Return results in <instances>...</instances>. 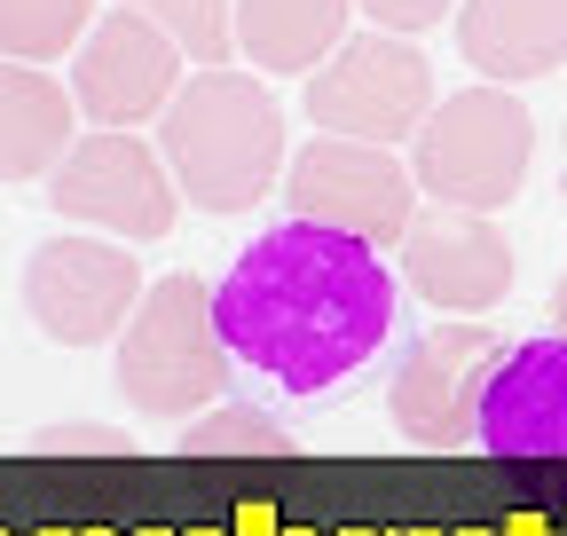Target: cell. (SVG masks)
<instances>
[{"label": "cell", "instance_id": "1", "mask_svg": "<svg viewBox=\"0 0 567 536\" xmlns=\"http://www.w3.org/2000/svg\"><path fill=\"white\" fill-rule=\"evenodd\" d=\"M213 316L237 363H252L284 394H323L386 348L394 268L363 237L284 221L237 252V268L213 292Z\"/></svg>", "mask_w": 567, "mask_h": 536}, {"label": "cell", "instance_id": "2", "mask_svg": "<svg viewBox=\"0 0 567 536\" xmlns=\"http://www.w3.org/2000/svg\"><path fill=\"white\" fill-rule=\"evenodd\" d=\"M158 158L182 189L189 214H245L276 189V174L292 166L284 158V103L268 80L252 72H189L182 95L158 118Z\"/></svg>", "mask_w": 567, "mask_h": 536}, {"label": "cell", "instance_id": "3", "mask_svg": "<svg viewBox=\"0 0 567 536\" xmlns=\"http://www.w3.org/2000/svg\"><path fill=\"white\" fill-rule=\"evenodd\" d=\"M229 340L221 316H213V285L205 277H158L142 292V308L126 316V331L111 340V371L118 394L134 402L142 419H205L213 402L229 394Z\"/></svg>", "mask_w": 567, "mask_h": 536}, {"label": "cell", "instance_id": "4", "mask_svg": "<svg viewBox=\"0 0 567 536\" xmlns=\"http://www.w3.org/2000/svg\"><path fill=\"white\" fill-rule=\"evenodd\" d=\"M536 158V118L520 103V87H465L442 95L434 118L410 143V174L425 206H465V214H496L513 206Z\"/></svg>", "mask_w": 567, "mask_h": 536}, {"label": "cell", "instance_id": "5", "mask_svg": "<svg viewBox=\"0 0 567 536\" xmlns=\"http://www.w3.org/2000/svg\"><path fill=\"white\" fill-rule=\"evenodd\" d=\"M442 87L434 63H425L417 40L394 32H347L300 87V111L316 118V134H339V143H417V126L434 118Z\"/></svg>", "mask_w": 567, "mask_h": 536}, {"label": "cell", "instance_id": "6", "mask_svg": "<svg viewBox=\"0 0 567 536\" xmlns=\"http://www.w3.org/2000/svg\"><path fill=\"white\" fill-rule=\"evenodd\" d=\"M48 206L71 229L126 237V245H158L189 214L174 174H166V158H158V143L118 134V126H87L80 143L63 151V166L48 174Z\"/></svg>", "mask_w": 567, "mask_h": 536}, {"label": "cell", "instance_id": "7", "mask_svg": "<svg viewBox=\"0 0 567 536\" xmlns=\"http://www.w3.org/2000/svg\"><path fill=\"white\" fill-rule=\"evenodd\" d=\"M284 206H292V221H316V229H339V237L402 245L410 221H417V174L379 143L316 134L284 166Z\"/></svg>", "mask_w": 567, "mask_h": 536}, {"label": "cell", "instance_id": "8", "mask_svg": "<svg viewBox=\"0 0 567 536\" xmlns=\"http://www.w3.org/2000/svg\"><path fill=\"white\" fill-rule=\"evenodd\" d=\"M142 260L111 237H48L24 260V316L48 331L55 348H103L126 331V316L142 308Z\"/></svg>", "mask_w": 567, "mask_h": 536}, {"label": "cell", "instance_id": "9", "mask_svg": "<svg viewBox=\"0 0 567 536\" xmlns=\"http://www.w3.org/2000/svg\"><path fill=\"white\" fill-rule=\"evenodd\" d=\"M197 72V63L182 55V40L166 24H151L142 9H111L95 17V32L80 40V55H71V103H80L87 126H118L134 134L142 118H166V103L182 95V80Z\"/></svg>", "mask_w": 567, "mask_h": 536}, {"label": "cell", "instance_id": "10", "mask_svg": "<svg viewBox=\"0 0 567 536\" xmlns=\"http://www.w3.org/2000/svg\"><path fill=\"white\" fill-rule=\"evenodd\" d=\"M505 355V340L473 316V323H434L417 331L410 355L394 363L386 379V419L394 434L425 442V450H457L481 434V394H488V371Z\"/></svg>", "mask_w": 567, "mask_h": 536}, {"label": "cell", "instance_id": "11", "mask_svg": "<svg viewBox=\"0 0 567 536\" xmlns=\"http://www.w3.org/2000/svg\"><path fill=\"white\" fill-rule=\"evenodd\" d=\"M402 277L425 308L450 316H488L513 292V237L496 229V214H465V206H417L410 237H402Z\"/></svg>", "mask_w": 567, "mask_h": 536}, {"label": "cell", "instance_id": "12", "mask_svg": "<svg viewBox=\"0 0 567 536\" xmlns=\"http://www.w3.org/2000/svg\"><path fill=\"white\" fill-rule=\"evenodd\" d=\"M481 450L496 457H567V331L496 355L481 394Z\"/></svg>", "mask_w": 567, "mask_h": 536}, {"label": "cell", "instance_id": "13", "mask_svg": "<svg viewBox=\"0 0 567 536\" xmlns=\"http://www.w3.org/2000/svg\"><path fill=\"white\" fill-rule=\"evenodd\" d=\"M457 55L488 87H528L567 63V0H457Z\"/></svg>", "mask_w": 567, "mask_h": 536}, {"label": "cell", "instance_id": "14", "mask_svg": "<svg viewBox=\"0 0 567 536\" xmlns=\"http://www.w3.org/2000/svg\"><path fill=\"white\" fill-rule=\"evenodd\" d=\"M80 143V103L55 72L0 55V182H48Z\"/></svg>", "mask_w": 567, "mask_h": 536}, {"label": "cell", "instance_id": "15", "mask_svg": "<svg viewBox=\"0 0 567 536\" xmlns=\"http://www.w3.org/2000/svg\"><path fill=\"white\" fill-rule=\"evenodd\" d=\"M354 0H237V55L260 80H308L347 40Z\"/></svg>", "mask_w": 567, "mask_h": 536}, {"label": "cell", "instance_id": "16", "mask_svg": "<svg viewBox=\"0 0 567 536\" xmlns=\"http://www.w3.org/2000/svg\"><path fill=\"white\" fill-rule=\"evenodd\" d=\"M95 32V0H0V55L9 63H48L80 55V40Z\"/></svg>", "mask_w": 567, "mask_h": 536}, {"label": "cell", "instance_id": "17", "mask_svg": "<svg viewBox=\"0 0 567 536\" xmlns=\"http://www.w3.org/2000/svg\"><path fill=\"white\" fill-rule=\"evenodd\" d=\"M182 457H300V442L252 402H213L205 419L182 426Z\"/></svg>", "mask_w": 567, "mask_h": 536}, {"label": "cell", "instance_id": "18", "mask_svg": "<svg viewBox=\"0 0 567 536\" xmlns=\"http://www.w3.org/2000/svg\"><path fill=\"white\" fill-rule=\"evenodd\" d=\"M111 9H142L151 24H166L197 72H221L237 48V0H111Z\"/></svg>", "mask_w": 567, "mask_h": 536}, {"label": "cell", "instance_id": "19", "mask_svg": "<svg viewBox=\"0 0 567 536\" xmlns=\"http://www.w3.org/2000/svg\"><path fill=\"white\" fill-rule=\"evenodd\" d=\"M32 450H40V457H55V450H80V457H134V434L111 426V419H71V426H40Z\"/></svg>", "mask_w": 567, "mask_h": 536}, {"label": "cell", "instance_id": "20", "mask_svg": "<svg viewBox=\"0 0 567 536\" xmlns=\"http://www.w3.org/2000/svg\"><path fill=\"white\" fill-rule=\"evenodd\" d=\"M354 17H371V32H394V40H425L434 24L457 17V0H354Z\"/></svg>", "mask_w": 567, "mask_h": 536}, {"label": "cell", "instance_id": "21", "mask_svg": "<svg viewBox=\"0 0 567 536\" xmlns=\"http://www.w3.org/2000/svg\"><path fill=\"white\" fill-rule=\"evenodd\" d=\"M229 536H284V520H276V505L245 497V505H237V520H229Z\"/></svg>", "mask_w": 567, "mask_h": 536}, {"label": "cell", "instance_id": "22", "mask_svg": "<svg viewBox=\"0 0 567 536\" xmlns=\"http://www.w3.org/2000/svg\"><path fill=\"white\" fill-rule=\"evenodd\" d=\"M496 536H559V520H544V513H505V520H496Z\"/></svg>", "mask_w": 567, "mask_h": 536}, {"label": "cell", "instance_id": "23", "mask_svg": "<svg viewBox=\"0 0 567 536\" xmlns=\"http://www.w3.org/2000/svg\"><path fill=\"white\" fill-rule=\"evenodd\" d=\"M551 331H567V277H559V292H551Z\"/></svg>", "mask_w": 567, "mask_h": 536}, {"label": "cell", "instance_id": "24", "mask_svg": "<svg viewBox=\"0 0 567 536\" xmlns=\"http://www.w3.org/2000/svg\"><path fill=\"white\" fill-rule=\"evenodd\" d=\"M394 536H450V528H434V520H410V528H394Z\"/></svg>", "mask_w": 567, "mask_h": 536}, {"label": "cell", "instance_id": "25", "mask_svg": "<svg viewBox=\"0 0 567 536\" xmlns=\"http://www.w3.org/2000/svg\"><path fill=\"white\" fill-rule=\"evenodd\" d=\"M339 536H394V528H371V520H354V528H339Z\"/></svg>", "mask_w": 567, "mask_h": 536}, {"label": "cell", "instance_id": "26", "mask_svg": "<svg viewBox=\"0 0 567 536\" xmlns=\"http://www.w3.org/2000/svg\"><path fill=\"white\" fill-rule=\"evenodd\" d=\"M32 536H80V528H63V520H48V528H32Z\"/></svg>", "mask_w": 567, "mask_h": 536}, {"label": "cell", "instance_id": "27", "mask_svg": "<svg viewBox=\"0 0 567 536\" xmlns=\"http://www.w3.org/2000/svg\"><path fill=\"white\" fill-rule=\"evenodd\" d=\"M134 536H182V528H166V520H151V528H134Z\"/></svg>", "mask_w": 567, "mask_h": 536}, {"label": "cell", "instance_id": "28", "mask_svg": "<svg viewBox=\"0 0 567 536\" xmlns=\"http://www.w3.org/2000/svg\"><path fill=\"white\" fill-rule=\"evenodd\" d=\"M450 536H496V528H481V520H465V528H450Z\"/></svg>", "mask_w": 567, "mask_h": 536}, {"label": "cell", "instance_id": "29", "mask_svg": "<svg viewBox=\"0 0 567 536\" xmlns=\"http://www.w3.org/2000/svg\"><path fill=\"white\" fill-rule=\"evenodd\" d=\"M284 536H323V528H300V520H292V528H284Z\"/></svg>", "mask_w": 567, "mask_h": 536}, {"label": "cell", "instance_id": "30", "mask_svg": "<svg viewBox=\"0 0 567 536\" xmlns=\"http://www.w3.org/2000/svg\"><path fill=\"white\" fill-rule=\"evenodd\" d=\"M80 536H118V528H103V520H95V528H80Z\"/></svg>", "mask_w": 567, "mask_h": 536}, {"label": "cell", "instance_id": "31", "mask_svg": "<svg viewBox=\"0 0 567 536\" xmlns=\"http://www.w3.org/2000/svg\"><path fill=\"white\" fill-rule=\"evenodd\" d=\"M182 536H221V528H182Z\"/></svg>", "mask_w": 567, "mask_h": 536}, {"label": "cell", "instance_id": "32", "mask_svg": "<svg viewBox=\"0 0 567 536\" xmlns=\"http://www.w3.org/2000/svg\"><path fill=\"white\" fill-rule=\"evenodd\" d=\"M0 536H17V528H0Z\"/></svg>", "mask_w": 567, "mask_h": 536}, {"label": "cell", "instance_id": "33", "mask_svg": "<svg viewBox=\"0 0 567 536\" xmlns=\"http://www.w3.org/2000/svg\"><path fill=\"white\" fill-rule=\"evenodd\" d=\"M559 151H567V134H559Z\"/></svg>", "mask_w": 567, "mask_h": 536}, {"label": "cell", "instance_id": "34", "mask_svg": "<svg viewBox=\"0 0 567 536\" xmlns=\"http://www.w3.org/2000/svg\"><path fill=\"white\" fill-rule=\"evenodd\" d=\"M559 536H567V520H559Z\"/></svg>", "mask_w": 567, "mask_h": 536}]
</instances>
